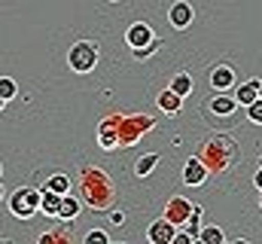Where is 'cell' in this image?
I'll return each mask as SVG.
<instances>
[{
  "label": "cell",
  "mask_w": 262,
  "mask_h": 244,
  "mask_svg": "<svg viewBox=\"0 0 262 244\" xmlns=\"http://www.w3.org/2000/svg\"><path fill=\"white\" fill-rule=\"evenodd\" d=\"M79 192H82V201H85L89 208H95V211H107V208L113 205V195H116L110 174L101 171L98 165H89V168L79 174Z\"/></svg>",
  "instance_id": "1"
},
{
  "label": "cell",
  "mask_w": 262,
  "mask_h": 244,
  "mask_svg": "<svg viewBox=\"0 0 262 244\" xmlns=\"http://www.w3.org/2000/svg\"><path fill=\"white\" fill-rule=\"evenodd\" d=\"M201 147H204V150L198 153V159L204 162V168H207L210 174L226 171V168L238 159V144L229 140V137H213V140H207V144H201Z\"/></svg>",
  "instance_id": "2"
},
{
  "label": "cell",
  "mask_w": 262,
  "mask_h": 244,
  "mask_svg": "<svg viewBox=\"0 0 262 244\" xmlns=\"http://www.w3.org/2000/svg\"><path fill=\"white\" fill-rule=\"evenodd\" d=\"M40 195L43 189H34V186H18L6 195V208L12 217L18 220H31L34 214H40Z\"/></svg>",
  "instance_id": "3"
},
{
  "label": "cell",
  "mask_w": 262,
  "mask_h": 244,
  "mask_svg": "<svg viewBox=\"0 0 262 244\" xmlns=\"http://www.w3.org/2000/svg\"><path fill=\"white\" fill-rule=\"evenodd\" d=\"M98 55H101V52H98V43H95V40H76V43L67 49V67H70L73 73L85 76V73L95 70Z\"/></svg>",
  "instance_id": "4"
},
{
  "label": "cell",
  "mask_w": 262,
  "mask_h": 244,
  "mask_svg": "<svg viewBox=\"0 0 262 244\" xmlns=\"http://www.w3.org/2000/svg\"><path fill=\"white\" fill-rule=\"evenodd\" d=\"M149 128H152V116H143V113L122 116V113H119V150L128 147V144H137Z\"/></svg>",
  "instance_id": "5"
},
{
  "label": "cell",
  "mask_w": 262,
  "mask_h": 244,
  "mask_svg": "<svg viewBox=\"0 0 262 244\" xmlns=\"http://www.w3.org/2000/svg\"><path fill=\"white\" fill-rule=\"evenodd\" d=\"M189 214H192V201H189L186 195H171V198L165 201V211H162V217L171 220L177 229L189 220Z\"/></svg>",
  "instance_id": "6"
},
{
  "label": "cell",
  "mask_w": 262,
  "mask_h": 244,
  "mask_svg": "<svg viewBox=\"0 0 262 244\" xmlns=\"http://www.w3.org/2000/svg\"><path fill=\"white\" fill-rule=\"evenodd\" d=\"M238 107H241V104H238L235 92H213V98H207V113H210V116H220V119L232 116Z\"/></svg>",
  "instance_id": "7"
},
{
  "label": "cell",
  "mask_w": 262,
  "mask_h": 244,
  "mask_svg": "<svg viewBox=\"0 0 262 244\" xmlns=\"http://www.w3.org/2000/svg\"><path fill=\"white\" fill-rule=\"evenodd\" d=\"M98 144H101V150H119V113L101 119V125H98Z\"/></svg>",
  "instance_id": "8"
},
{
  "label": "cell",
  "mask_w": 262,
  "mask_h": 244,
  "mask_svg": "<svg viewBox=\"0 0 262 244\" xmlns=\"http://www.w3.org/2000/svg\"><path fill=\"white\" fill-rule=\"evenodd\" d=\"M192 18H195V9H192L189 0H174V3H171V9H168V22H171L174 31H186V28L192 25Z\"/></svg>",
  "instance_id": "9"
},
{
  "label": "cell",
  "mask_w": 262,
  "mask_h": 244,
  "mask_svg": "<svg viewBox=\"0 0 262 244\" xmlns=\"http://www.w3.org/2000/svg\"><path fill=\"white\" fill-rule=\"evenodd\" d=\"M152 40H156V31H152L149 22H131L128 31H125V43H128L131 49H143Z\"/></svg>",
  "instance_id": "10"
},
{
  "label": "cell",
  "mask_w": 262,
  "mask_h": 244,
  "mask_svg": "<svg viewBox=\"0 0 262 244\" xmlns=\"http://www.w3.org/2000/svg\"><path fill=\"white\" fill-rule=\"evenodd\" d=\"M174 235H177V226H174L171 220H165V217L152 220L149 229H146V241L149 244H171L174 241Z\"/></svg>",
  "instance_id": "11"
},
{
  "label": "cell",
  "mask_w": 262,
  "mask_h": 244,
  "mask_svg": "<svg viewBox=\"0 0 262 244\" xmlns=\"http://www.w3.org/2000/svg\"><path fill=\"white\" fill-rule=\"evenodd\" d=\"M207 83H210L213 92H232V86H235V67L232 64H216L210 70Z\"/></svg>",
  "instance_id": "12"
},
{
  "label": "cell",
  "mask_w": 262,
  "mask_h": 244,
  "mask_svg": "<svg viewBox=\"0 0 262 244\" xmlns=\"http://www.w3.org/2000/svg\"><path fill=\"white\" fill-rule=\"evenodd\" d=\"M210 177V171L204 168V162L198 156H189L186 165H183V183L186 186H204V180Z\"/></svg>",
  "instance_id": "13"
},
{
  "label": "cell",
  "mask_w": 262,
  "mask_h": 244,
  "mask_svg": "<svg viewBox=\"0 0 262 244\" xmlns=\"http://www.w3.org/2000/svg\"><path fill=\"white\" fill-rule=\"evenodd\" d=\"M183 101H186V98H180L174 89H165V92H159V98H156L159 110H162V113H168V116L180 113V110H183Z\"/></svg>",
  "instance_id": "14"
},
{
  "label": "cell",
  "mask_w": 262,
  "mask_h": 244,
  "mask_svg": "<svg viewBox=\"0 0 262 244\" xmlns=\"http://www.w3.org/2000/svg\"><path fill=\"white\" fill-rule=\"evenodd\" d=\"M58 208H61V195L52 192V189H43V195H40V214L49 217V220H58Z\"/></svg>",
  "instance_id": "15"
},
{
  "label": "cell",
  "mask_w": 262,
  "mask_h": 244,
  "mask_svg": "<svg viewBox=\"0 0 262 244\" xmlns=\"http://www.w3.org/2000/svg\"><path fill=\"white\" fill-rule=\"evenodd\" d=\"M79 211H82V201H79L76 195L64 192V195H61V208H58V220L70 223V220H76V217H79Z\"/></svg>",
  "instance_id": "16"
},
{
  "label": "cell",
  "mask_w": 262,
  "mask_h": 244,
  "mask_svg": "<svg viewBox=\"0 0 262 244\" xmlns=\"http://www.w3.org/2000/svg\"><path fill=\"white\" fill-rule=\"evenodd\" d=\"M235 98H238V104H241V107L253 104V101L259 98V79H247V83H241V86L235 89Z\"/></svg>",
  "instance_id": "17"
},
{
  "label": "cell",
  "mask_w": 262,
  "mask_h": 244,
  "mask_svg": "<svg viewBox=\"0 0 262 244\" xmlns=\"http://www.w3.org/2000/svg\"><path fill=\"white\" fill-rule=\"evenodd\" d=\"M168 89H174L180 98H189V95H192V76H189L186 70H180V73L171 76V86H168Z\"/></svg>",
  "instance_id": "18"
},
{
  "label": "cell",
  "mask_w": 262,
  "mask_h": 244,
  "mask_svg": "<svg viewBox=\"0 0 262 244\" xmlns=\"http://www.w3.org/2000/svg\"><path fill=\"white\" fill-rule=\"evenodd\" d=\"M156 165H159V153H143V156L134 162V174H137V177H149V174L156 171Z\"/></svg>",
  "instance_id": "19"
},
{
  "label": "cell",
  "mask_w": 262,
  "mask_h": 244,
  "mask_svg": "<svg viewBox=\"0 0 262 244\" xmlns=\"http://www.w3.org/2000/svg\"><path fill=\"white\" fill-rule=\"evenodd\" d=\"M43 189H52V192L64 195V192H70V177H67L64 171H55V174H49V177H46Z\"/></svg>",
  "instance_id": "20"
},
{
  "label": "cell",
  "mask_w": 262,
  "mask_h": 244,
  "mask_svg": "<svg viewBox=\"0 0 262 244\" xmlns=\"http://www.w3.org/2000/svg\"><path fill=\"white\" fill-rule=\"evenodd\" d=\"M201 214H204V211H201L198 205H192V214H189V220L183 223V232H186L192 241H198V232H201Z\"/></svg>",
  "instance_id": "21"
},
{
  "label": "cell",
  "mask_w": 262,
  "mask_h": 244,
  "mask_svg": "<svg viewBox=\"0 0 262 244\" xmlns=\"http://www.w3.org/2000/svg\"><path fill=\"white\" fill-rule=\"evenodd\" d=\"M198 241L201 244H226V232H223L220 226H201Z\"/></svg>",
  "instance_id": "22"
},
{
  "label": "cell",
  "mask_w": 262,
  "mask_h": 244,
  "mask_svg": "<svg viewBox=\"0 0 262 244\" xmlns=\"http://www.w3.org/2000/svg\"><path fill=\"white\" fill-rule=\"evenodd\" d=\"M15 95H18V86H15V79H12V76H0V98L9 104Z\"/></svg>",
  "instance_id": "23"
},
{
  "label": "cell",
  "mask_w": 262,
  "mask_h": 244,
  "mask_svg": "<svg viewBox=\"0 0 262 244\" xmlns=\"http://www.w3.org/2000/svg\"><path fill=\"white\" fill-rule=\"evenodd\" d=\"M40 244H49V241H61V244H70L73 238H70V232L67 229H55V232H43L40 238H37Z\"/></svg>",
  "instance_id": "24"
},
{
  "label": "cell",
  "mask_w": 262,
  "mask_h": 244,
  "mask_svg": "<svg viewBox=\"0 0 262 244\" xmlns=\"http://www.w3.org/2000/svg\"><path fill=\"white\" fill-rule=\"evenodd\" d=\"M82 241L85 244H110V235H107V229H89L82 235Z\"/></svg>",
  "instance_id": "25"
},
{
  "label": "cell",
  "mask_w": 262,
  "mask_h": 244,
  "mask_svg": "<svg viewBox=\"0 0 262 244\" xmlns=\"http://www.w3.org/2000/svg\"><path fill=\"white\" fill-rule=\"evenodd\" d=\"M159 46H162V40L156 37L149 46H143V49H131V55H134L137 61H143V58H149V55H156V52H159Z\"/></svg>",
  "instance_id": "26"
},
{
  "label": "cell",
  "mask_w": 262,
  "mask_h": 244,
  "mask_svg": "<svg viewBox=\"0 0 262 244\" xmlns=\"http://www.w3.org/2000/svg\"><path fill=\"white\" fill-rule=\"evenodd\" d=\"M247 119L253 125H262V98H256L253 104H247Z\"/></svg>",
  "instance_id": "27"
},
{
  "label": "cell",
  "mask_w": 262,
  "mask_h": 244,
  "mask_svg": "<svg viewBox=\"0 0 262 244\" xmlns=\"http://www.w3.org/2000/svg\"><path fill=\"white\" fill-rule=\"evenodd\" d=\"M125 223V214L122 211H110V226H122Z\"/></svg>",
  "instance_id": "28"
},
{
  "label": "cell",
  "mask_w": 262,
  "mask_h": 244,
  "mask_svg": "<svg viewBox=\"0 0 262 244\" xmlns=\"http://www.w3.org/2000/svg\"><path fill=\"white\" fill-rule=\"evenodd\" d=\"M253 186H256V189H259V192H262V165H259V171L253 174Z\"/></svg>",
  "instance_id": "29"
},
{
  "label": "cell",
  "mask_w": 262,
  "mask_h": 244,
  "mask_svg": "<svg viewBox=\"0 0 262 244\" xmlns=\"http://www.w3.org/2000/svg\"><path fill=\"white\" fill-rule=\"evenodd\" d=\"M3 107H6V101H3V98H0V110H3Z\"/></svg>",
  "instance_id": "30"
},
{
  "label": "cell",
  "mask_w": 262,
  "mask_h": 244,
  "mask_svg": "<svg viewBox=\"0 0 262 244\" xmlns=\"http://www.w3.org/2000/svg\"><path fill=\"white\" fill-rule=\"evenodd\" d=\"M3 195H6V192H3V186H0V201H3Z\"/></svg>",
  "instance_id": "31"
},
{
  "label": "cell",
  "mask_w": 262,
  "mask_h": 244,
  "mask_svg": "<svg viewBox=\"0 0 262 244\" xmlns=\"http://www.w3.org/2000/svg\"><path fill=\"white\" fill-rule=\"evenodd\" d=\"M259 98H262V79H259Z\"/></svg>",
  "instance_id": "32"
},
{
  "label": "cell",
  "mask_w": 262,
  "mask_h": 244,
  "mask_svg": "<svg viewBox=\"0 0 262 244\" xmlns=\"http://www.w3.org/2000/svg\"><path fill=\"white\" fill-rule=\"evenodd\" d=\"M259 208H262V195H259Z\"/></svg>",
  "instance_id": "33"
},
{
  "label": "cell",
  "mask_w": 262,
  "mask_h": 244,
  "mask_svg": "<svg viewBox=\"0 0 262 244\" xmlns=\"http://www.w3.org/2000/svg\"><path fill=\"white\" fill-rule=\"evenodd\" d=\"M110 3H119V0H110Z\"/></svg>",
  "instance_id": "34"
},
{
  "label": "cell",
  "mask_w": 262,
  "mask_h": 244,
  "mask_svg": "<svg viewBox=\"0 0 262 244\" xmlns=\"http://www.w3.org/2000/svg\"><path fill=\"white\" fill-rule=\"evenodd\" d=\"M0 174H3V165H0Z\"/></svg>",
  "instance_id": "35"
},
{
  "label": "cell",
  "mask_w": 262,
  "mask_h": 244,
  "mask_svg": "<svg viewBox=\"0 0 262 244\" xmlns=\"http://www.w3.org/2000/svg\"><path fill=\"white\" fill-rule=\"evenodd\" d=\"M259 165H262V156H259Z\"/></svg>",
  "instance_id": "36"
}]
</instances>
